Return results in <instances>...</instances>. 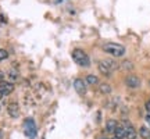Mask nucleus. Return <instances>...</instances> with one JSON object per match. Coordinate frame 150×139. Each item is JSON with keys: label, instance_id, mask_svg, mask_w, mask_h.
Wrapping results in <instances>:
<instances>
[{"label": "nucleus", "instance_id": "obj_17", "mask_svg": "<svg viewBox=\"0 0 150 139\" xmlns=\"http://www.w3.org/2000/svg\"><path fill=\"white\" fill-rule=\"evenodd\" d=\"M146 121H147V124L150 125V114H149V116H146Z\"/></svg>", "mask_w": 150, "mask_h": 139}, {"label": "nucleus", "instance_id": "obj_15", "mask_svg": "<svg viewBox=\"0 0 150 139\" xmlns=\"http://www.w3.org/2000/svg\"><path fill=\"white\" fill-rule=\"evenodd\" d=\"M122 67H124V68H127V70H131L132 67H134V65H132V63H131V61H124V63H122Z\"/></svg>", "mask_w": 150, "mask_h": 139}, {"label": "nucleus", "instance_id": "obj_1", "mask_svg": "<svg viewBox=\"0 0 150 139\" xmlns=\"http://www.w3.org/2000/svg\"><path fill=\"white\" fill-rule=\"evenodd\" d=\"M103 50L106 52V53L111 54L112 57H121L125 54V48L121 46V45H118V43H104L103 45Z\"/></svg>", "mask_w": 150, "mask_h": 139}, {"label": "nucleus", "instance_id": "obj_6", "mask_svg": "<svg viewBox=\"0 0 150 139\" xmlns=\"http://www.w3.org/2000/svg\"><path fill=\"white\" fill-rule=\"evenodd\" d=\"M7 111H8V114H10L13 118H17L20 116V107H18L17 103H10V104L7 106Z\"/></svg>", "mask_w": 150, "mask_h": 139}, {"label": "nucleus", "instance_id": "obj_21", "mask_svg": "<svg viewBox=\"0 0 150 139\" xmlns=\"http://www.w3.org/2000/svg\"><path fill=\"white\" fill-rule=\"evenodd\" d=\"M149 138H150V136H149Z\"/></svg>", "mask_w": 150, "mask_h": 139}, {"label": "nucleus", "instance_id": "obj_14", "mask_svg": "<svg viewBox=\"0 0 150 139\" xmlns=\"http://www.w3.org/2000/svg\"><path fill=\"white\" fill-rule=\"evenodd\" d=\"M7 57H8L7 50H4V49H0V61H1V60H6Z\"/></svg>", "mask_w": 150, "mask_h": 139}, {"label": "nucleus", "instance_id": "obj_12", "mask_svg": "<svg viewBox=\"0 0 150 139\" xmlns=\"http://www.w3.org/2000/svg\"><path fill=\"white\" fill-rule=\"evenodd\" d=\"M139 134H140V136H142V138H149L150 136V131L147 128H146V127H142V128L139 129Z\"/></svg>", "mask_w": 150, "mask_h": 139}, {"label": "nucleus", "instance_id": "obj_8", "mask_svg": "<svg viewBox=\"0 0 150 139\" xmlns=\"http://www.w3.org/2000/svg\"><path fill=\"white\" fill-rule=\"evenodd\" d=\"M114 136L115 139H125L127 138V131L124 127H118L115 131H114Z\"/></svg>", "mask_w": 150, "mask_h": 139}, {"label": "nucleus", "instance_id": "obj_10", "mask_svg": "<svg viewBox=\"0 0 150 139\" xmlns=\"http://www.w3.org/2000/svg\"><path fill=\"white\" fill-rule=\"evenodd\" d=\"M86 84H89V85H97L99 79H97L96 75H88L86 77Z\"/></svg>", "mask_w": 150, "mask_h": 139}, {"label": "nucleus", "instance_id": "obj_5", "mask_svg": "<svg viewBox=\"0 0 150 139\" xmlns=\"http://www.w3.org/2000/svg\"><path fill=\"white\" fill-rule=\"evenodd\" d=\"M74 88H75V91L78 92L79 95H85L86 93V85H85V82L82 79H75L74 81Z\"/></svg>", "mask_w": 150, "mask_h": 139}, {"label": "nucleus", "instance_id": "obj_2", "mask_svg": "<svg viewBox=\"0 0 150 139\" xmlns=\"http://www.w3.org/2000/svg\"><path fill=\"white\" fill-rule=\"evenodd\" d=\"M72 59L76 64L82 65V67H89L91 65V60H89V56L82 50V49H75L72 52Z\"/></svg>", "mask_w": 150, "mask_h": 139}, {"label": "nucleus", "instance_id": "obj_7", "mask_svg": "<svg viewBox=\"0 0 150 139\" xmlns=\"http://www.w3.org/2000/svg\"><path fill=\"white\" fill-rule=\"evenodd\" d=\"M99 71H100L104 77H110V75H111V70L108 68V65L106 64L104 61H100V63H99Z\"/></svg>", "mask_w": 150, "mask_h": 139}, {"label": "nucleus", "instance_id": "obj_18", "mask_svg": "<svg viewBox=\"0 0 150 139\" xmlns=\"http://www.w3.org/2000/svg\"><path fill=\"white\" fill-rule=\"evenodd\" d=\"M3 77H4V75H3V72L0 71V81H3Z\"/></svg>", "mask_w": 150, "mask_h": 139}, {"label": "nucleus", "instance_id": "obj_4", "mask_svg": "<svg viewBox=\"0 0 150 139\" xmlns=\"http://www.w3.org/2000/svg\"><path fill=\"white\" fill-rule=\"evenodd\" d=\"M14 91V85L11 82H7V81H0V92L3 95H8Z\"/></svg>", "mask_w": 150, "mask_h": 139}, {"label": "nucleus", "instance_id": "obj_19", "mask_svg": "<svg viewBox=\"0 0 150 139\" xmlns=\"http://www.w3.org/2000/svg\"><path fill=\"white\" fill-rule=\"evenodd\" d=\"M1 97H3V93H1V92H0V99H1Z\"/></svg>", "mask_w": 150, "mask_h": 139}, {"label": "nucleus", "instance_id": "obj_20", "mask_svg": "<svg viewBox=\"0 0 150 139\" xmlns=\"http://www.w3.org/2000/svg\"><path fill=\"white\" fill-rule=\"evenodd\" d=\"M135 139H138V138H135Z\"/></svg>", "mask_w": 150, "mask_h": 139}, {"label": "nucleus", "instance_id": "obj_16", "mask_svg": "<svg viewBox=\"0 0 150 139\" xmlns=\"http://www.w3.org/2000/svg\"><path fill=\"white\" fill-rule=\"evenodd\" d=\"M145 106H146V110H147V111L150 113V100H149V102H146Z\"/></svg>", "mask_w": 150, "mask_h": 139}, {"label": "nucleus", "instance_id": "obj_13", "mask_svg": "<svg viewBox=\"0 0 150 139\" xmlns=\"http://www.w3.org/2000/svg\"><path fill=\"white\" fill-rule=\"evenodd\" d=\"M104 63H106V64L108 65V68L111 70V71H112V70H117V68H118L117 63H115V61H112V60H106Z\"/></svg>", "mask_w": 150, "mask_h": 139}, {"label": "nucleus", "instance_id": "obj_11", "mask_svg": "<svg viewBox=\"0 0 150 139\" xmlns=\"http://www.w3.org/2000/svg\"><path fill=\"white\" fill-rule=\"evenodd\" d=\"M99 89H100V92H102V93L108 95V93L111 92V86L108 85V84H102V85L99 86Z\"/></svg>", "mask_w": 150, "mask_h": 139}, {"label": "nucleus", "instance_id": "obj_3", "mask_svg": "<svg viewBox=\"0 0 150 139\" xmlns=\"http://www.w3.org/2000/svg\"><path fill=\"white\" fill-rule=\"evenodd\" d=\"M125 84H127V86H129V88L136 89V88L140 86V79L136 75H128V77L125 78Z\"/></svg>", "mask_w": 150, "mask_h": 139}, {"label": "nucleus", "instance_id": "obj_9", "mask_svg": "<svg viewBox=\"0 0 150 139\" xmlns=\"http://www.w3.org/2000/svg\"><path fill=\"white\" fill-rule=\"evenodd\" d=\"M118 128V124L115 120H108L107 124H106V129H107V132H112L114 134V131Z\"/></svg>", "mask_w": 150, "mask_h": 139}]
</instances>
